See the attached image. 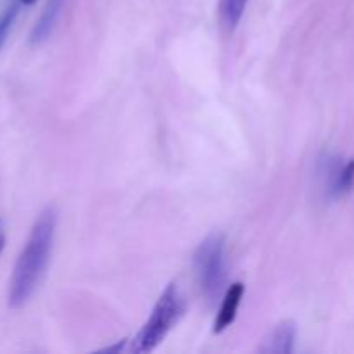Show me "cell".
Segmentation results:
<instances>
[{"instance_id":"obj_4","label":"cell","mask_w":354,"mask_h":354,"mask_svg":"<svg viewBox=\"0 0 354 354\" xmlns=\"http://www.w3.org/2000/svg\"><path fill=\"white\" fill-rule=\"evenodd\" d=\"M324 180L327 196H344L354 183V161L342 162L339 158L328 159L324 166Z\"/></svg>"},{"instance_id":"obj_8","label":"cell","mask_w":354,"mask_h":354,"mask_svg":"<svg viewBox=\"0 0 354 354\" xmlns=\"http://www.w3.org/2000/svg\"><path fill=\"white\" fill-rule=\"evenodd\" d=\"M249 0H220V21L227 31H234L244 16Z\"/></svg>"},{"instance_id":"obj_7","label":"cell","mask_w":354,"mask_h":354,"mask_svg":"<svg viewBox=\"0 0 354 354\" xmlns=\"http://www.w3.org/2000/svg\"><path fill=\"white\" fill-rule=\"evenodd\" d=\"M62 3H64V0H48L44 14H41V17L38 19L33 33H31V41H33V44H41V41L50 35L52 28H54L59 14H61Z\"/></svg>"},{"instance_id":"obj_5","label":"cell","mask_w":354,"mask_h":354,"mask_svg":"<svg viewBox=\"0 0 354 354\" xmlns=\"http://www.w3.org/2000/svg\"><path fill=\"white\" fill-rule=\"evenodd\" d=\"M244 290L245 287L242 282H235L228 287L227 292H225L223 296V301H221V308L220 311H218L216 320H214V327H213L214 334H221L225 328H228L232 324H234L235 318H237V311H239V306H241V301L242 297H244Z\"/></svg>"},{"instance_id":"obj_10","label":"cell","mask_w":354,"mask_h":354,"mask_svg":"<svg viewBox=\"0 0 354 354\" xmlns=\"http://www.w3.org/2000/svg\"><path fill=\"white\" fill-rule=\"evenodd\" d=\"M3 245H6V237H3V234H2V228H0V252H2Z\"/></svg>"},{"instance_id":"obj_1","label":"cell","mask_w":354,"mask_h":354,"mask_svg":"<svg viewBox=\"0 0 354 354\" xmlns=\"http://www.w3.org/2000/svg\"><path fill=\"white\" fill-rule=\"evenodd\" d=\"M54 234L55 213L52 207H48L35 221L28 242L12 270L9 282V306L14 310L24 306L37 290L50 259Z\"/></svg>"},{"instance_id":"obj_11","label":"cell","mask_w":354,"mask_h":354,"mask_svg":"<svg viewBox=\"0 0 354 354\" xmlns=\"http://www.w3.org/2000/svg\"><path fill=\"white\" fill-rule=\"evenodd\" d=\"M21 2L26 3V6H31V3H35V2H37V0H21Z\"/></svg>"},{"instance_id":"obj_2","label":"cell","mask_w":354,"mask_h":354,"mask_svg":"<svg viewBox=\"0 0 354 354\" xmlns=\"http://www.w3.org/2000/svg\"><path fill=\"white\" fill-rule=\"evenodd\" d=\"M183 313H185V301L178 287L175 283H169L159 296L151 317L142 325L140 332L135 335L131 342V351L138 354L154 351L165 341L169 330L178 324Z\"/></svg>"},{"instance_id":"obj_3","label":"cell","mask_w":354,"mask_h":354,"mask_svg":"<svg viewBox=\"0 0 354 354\" xmlns=\"http://www.w3.org/2000/svg\"><path fill=\"white\" fill-rule=\"evenodd\" d=\"M197 282L201 292L209 304L218 303L227 280V261H225V237L211 234L201 242L194 256Z\"/></svg>"},{"instance_id":"obj_9","label":"cell","mask_w":354,"mask_h":354,"mask_svg":"<svg viewBox=\"0 0 354 354\" xmlns=\"http://www.w3.org/2000/svg\"><path fill=\"white\" fill-rule=\"evenodd\" d=\"M16 14H17V6L16 3H12V6L7 7V9L3 10L2 16H0V47H2L3 41H6L7 33H9L10 26H12Z\"/></svg>"},{"instance_id":"obj_6","label":"cell","mask_w":354,"mask_h":354,"mask_svg":"<svg viewBox=\"0 0 354 354\" xmlns=\"http://www.w3.org/2000/svg\"><path fill=\"white\" fill-rule=\"evenodd\" d=\"M294 342H296V324L282 322L270 332L259 351L289 354L294 351Z\"/></svg>"}]
</instances>
